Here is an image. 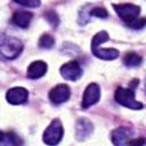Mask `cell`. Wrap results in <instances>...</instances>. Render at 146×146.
<instances>
[{"instance_id":"d6986e66","label":"cell","mask_w":146,"mask_h":146,"mask_svg":"<svg viewBox=\"0 0 146 146\" xmlns=\"http://www.w3.org/2000/svg\"><path fill=\"white\" fill-rule=\"evenodd\" d=\"M46 18H47V21H48L54 27H56V26L58 25V23H59L58 15H57L54 10H49V11H47V13H46Z\"/></svg>"},{"instance_id":"6da1fadb","label":"cell","mask_w":146,"mask_h":146,"mask_svg":"<svg viewBox=\"0 0 146 146\" xmlns=\"http://www.w3.org/2000/svg\"><path fill=\"white\" fill-rule=\"evenodd\" d=\"M113 8L124 24L133 30H139L145 26V17H139L140 7L133 3H113Z\"/></svg>"},{"instance_id":"2e32d148","label":"cell","mask_w":146,"mask_h":146,"mask_svg":"<svg viewBox=\"0 0 146 146\" xmlns=\"http://www.w3.org/2000/svg\"><path fill=\"white\" fill-rule=\"evenodd\" d=\"M54 44H55V39L52 35H50L48 33L42 34L39 39V47L42 49H50V48H52Z\"/></svg>"},{"instance_id":"4fadbf2b","label":"cell","mask_w":146,"mask_h":146,"mask_svg":"<svg viewBox=\"0 0 146 146\" xmlns=\"http://www.w3.org/2000/svg\"><path fill=\"white\" fill-rule=\"evenodd\" d=\"M32 17H33L32 13L19 10V11L14 13V15L11 17V22H13V24H15L18 27L26 29V27H29V25L32 21Z\"/></svg>"},{"instance_id":"8fae6325","label":"cell","mask_w":146,"mask_h":146,"mask_svg":"<svg viewBox=\"0 0 146 146\" xmlns=\"http://www.w3.org/2000/svg\"><path fill=\"white\" fill-rule=\"evenodd\" d=\"M48 70V66L42 60H35L32 62L27 67V78L30 79H39L46 74Z\"/></svg>"},{"instance_id":"8992f818","label":"cell","mask_w":146,"mask_h":146,"mask_svg":"<svg viewBox=\"0 0 146 146\" xmlns=\"http://www.w3.org/2000/svg\"><path fill=\"white\" fill-rule=\"evenodd\" d=\"M100 98V88L97 83H89L87 88L84 89L82 103V108H88L92 105H95Z\"/></svg>"},{"instance_id":"277c9868","label":"cell","mask_w":146,"mask_h":146,"mask_svg":"<svg viewBox=\"0 0 146 146\" xmlns=\"http://www.w3.org/2000/svg\"><path fill=\"white\" fill-rule=\"evenodd\" d=\"M63 135H64V128L62 122L58 119H54L46 128L42 136V140L47 145H57L62 140Z\"/></svg>"},{"instance_id":"ffe728a7","label":"cell","mask_w":146,"mask_h":146,"mask_svg":"<svg viewBox=\"0 0 146 146\" xmlns=\"http://www.w3.org/2000/svg\"><path fill=\"white\" fill-rule=\"evenodd\" d=\"M128 144H137V145H144L145 144V140L141 138V139H130L128 141Z\"/></svg>"},{"instance_id":"ac0fdd59","label":"cell","mask_w":146,"mask_h":146,"mask_svg":"<svg viewBox=\"0 0 146 146\" xmlns=\"http://www.w3.org/2000/svg\"><path fill=\"white\" fill-rule=\"evenodd\" d=\"M16 3L24 6V7H30V8H36L41 5L40 0H14Z\"/></svg>"},{"instance_id":"52a82bcc","label":"cell","mask_w":146,"mask_h":146,"mask_svg":"<svg viewBox=\"0 0 146 146\" xmlns=\"http://www.w3.org/2000/svg\"><path fill=\"white\" fill-rule=\"evenodd\" d=\"M71 90L67 84H58L49 91V99L54 104H62L68 100Z\"/></svg>"},{"instance_id":"9a60e30c","label":"cell","mask_w":146,"mask_h":146,"mask_svg":"<svg viewBox=\"0 0 146 146\" xmlns=\"http://www.w3.org/2000/svg\"><path fill=\"white\" fill-rule=\"evenodd\" d=\"M81 14H82L83 18H86V16L87 17L96 16V17H99V18H106L108 16V13H107V10L104 7H95L92 9H89L88 14H84L83 11H81Z\"/></svg>"},{"instance_id":"e0dca14e","label":"cell","mask_w":146,"mask_h":146,"mask_svg":"<svg viewBox=\"0 0 146 146\" xmlns=\"http://www.w3.org/2000/svg\"><path fill=\"white\" fill-rule=\"evenodd\" d=\"M5 141L11 145H18L22 144V140L19 139V137L14 133V132H6V137H5Z\"/></svg>"},{"instance_id":"5bb4252c","label":"cell","mask_w":146,"mask_h":146,"mask_svg":"<svg viewBox=\"0 0 146 146\" xmlns=\"http://www.w3.org/2000/svg\"><path fill=\"white\" fill-rule=\"evenodd\" d=\"M143 62V58L136 54V52H127L123 57V64L125 66H129V67H136V66H139Z\"/></svg>"},{"instance_id":"9c48e42d","label":"cell","mask_w":146,"mask_h":146,"mask_svg":"<svg viewBox=\"0 0 146 146\" xmlns=\"http://www.w3.org/2000/svg\"><path fill=\"white\" fill-rule=\"evenodd\" d=\"M132 136V132L129 128L125 127H121V128H116L111 132V139L112 143L114 145L121 146V145H125L128 144V141L130 140Z\"/></svg>"},{"instance_id":"7c38bea8","label":"cell","mask_w":146,"mask_h":146,"mask_svg":"<svg viewBox=\"0 0 146 146\" xmlns=\"http://www.w3.org/2000/svg\"><path fill=\"white\" fill-rule=\"evenodd\" d=\"M92 54L100 59L104 60H113L119 57L120 52L117 49L114 48H100V47H91Z\"/></svg>"},{"instance_id":"5b68a950","label":"cell","mask_w":146,"mask_h":146,"mask_svg":"<svg viewBox=\"0 0 146 146\" xmlns=\"http://www.w3.org/2000/svg\"><path fill=\"white\" fill-rule=\"evenodd\" d=\"M59 71H60V75L68 81H76L83 74L82 67L76 60H71L68 63H65L64 65L60 66Z\"/></svg>"},{"instance_id":"3957f363","label":"cell","mask_w":146,"mask_h":146,"mask_svg":"<svg viewBox=\"0 0 146 146\" xmlns=\"http://www.w3.org/2000/svg\"><path fill=\"white\" fill-rule=\"evenodd\" d=\"M114 98L116 103L130 110H141L144 107V105L140 102L136 100L133 88H123V87L116 88Z\"/></svg>"},{"instance_id":"30bf717a","label":"cell","mask_w":146,"mask_h":146,"mask_svg":"<svg viewBox=\"0 0 146 146\" xmlns=\"http://www.w3.org/2000/svg\"><path fill=\"white\" fill-rule=\"evenodd\" d=\"M92 132V123L86 119V117H80L76 122L75 127V136L78 140H84Z\"/></svg>"},{"instance_id":"ba28073f","label":"cell","mask_w":146,"mask_h":146,"mask_svg":"<svg viewBox=\"0 0 146 146\" xmlns=\"http://www.w3.org/2000/svg\"><path fill=\"white\" fill-rule=\"evenodd\" d=\"M29 91L23 87H14L9 89L6 94V99L13 105H19L27 100Z\"/></svg>"},{"instance_id":"7a4b0ae2","label":"cell","mask_w":146,"mask_h":146,"mask_svg":"<svg viewBox=\"0 0 146 146\" xmlns=\"http://www.w3.org/2000/svg\"><path fill=\"white\" fill-rule=\"evenodd\" d=\"M23 51V42L11 35H0V57L5 59H15Z\"/></svg>"},{"instance_id":"44dd1931","label":"cell","mask_w":146,"mask_h":146,"mask_svg":"<svg viewBox=\"0 0 146 146\" xmlns=\"http://www.w3.org/2000/svg\"><path fill=\"white\" fill-rule=\"evenodd\" d=\"M5 137H6V133L2 132V131H0V143L5 141Z\"/></svg>"}]
</instances>
